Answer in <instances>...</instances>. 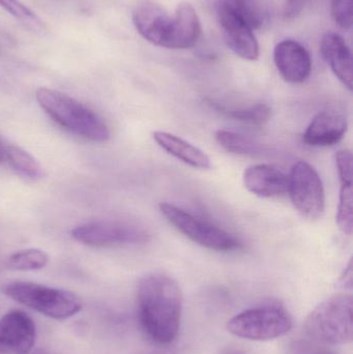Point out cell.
I'll use <instances>...</instances> for the list:
<instances>
[{
	"label": "cell",
	"mask_w": 353,
	"mask_h": 354,
	"mask_svg": "<svg viewBox=\"0 0 353 354\" xmlns=\"http://www.w3.org/2000/svg\"><path fill=\"white\" fill-rule=\"evenodd\" d=\"M321 52L335 76L348 91H352V55L345 39L335 32L325 33L321 39Z\"/></svg>",
	"instance_id": "cell-16"
},
{
	"label": "cell",
	"mask_w": 353,
	"mask_h": 354,
	"mask_svg": "<svg viewBox=\"0 0 353 354\" xmlns=\"http://www.w3.org/2000/svg\"><path fill=\"white\" fill-rule=\"evenodd\" d=\"M0 8L6 10L17 20L32 30H41L43 23L37 18V15L29 10L20 0H0Z\"/></svg>",
	"instance_id": "cell-24"
},
{
	"label": "cell",
	"mask_w": 353,
	"mask_h": 354,
	"mask_svg": "<svg viewBox=\"0 0 353 354\" xmlns=\"http://www.w3.org/2000/svg\"><path fill=\"white\" fill-rule=\"evenodd\" d=\"M137 316L144 334L159 346L171 344L182 322V289L171 277L147 274L137 288Z\"/></svg>",
	"instance_id": "cell-1"
},
{
	"label": "cell",
	"mask_w": 353,
	"mask_h": 354,
	"mask_svg": "<svg viewBox=\"0 0 353 354\" xmlns=\"http://www.w3.org/2000/svg\"><path fill=\"white\" fill-rule=\"evenodd\" d=\"M348 130L347 118L333 110L319 112L305 131L303 140L309 147H332L345 136Z\"/></svg>",
	"instance_id": "cell-12"
},
{
	"label": "cell",
	"mask_w": 353,
	"mask_h": 354,
	"mask_svg": "<svg viewBox=\"0 0 353 354\" xmlns=\"http://www.w3.org/2000/svg\"><path fill=\"white\" fill-rule=\"evenodd\" d=\"M307 0H288L285 15L287 18H294L302 12Z\"/></svg>",
	"instance_id": "cell-27"
},
{
	"label": "cell",
	"mask_w": 353,
	"mask_h": 354,
	"mask_svg": "<svg viewBox=\"0 0 353 354\" xmlns=\"http://www.w3.org/2000/svg\"><path fill=\"white\" fill-rule=\"evenodd\" d=\"M294 328L292 315L279 306L251 308L233 316L227 322V330L238 338L267 341L281 338Z\"/></svg>",
	"instance_id": "cell-5"
},
{
	"label": "cell",
	"mask_w": 353,
	"mask_h": 354,
	"mask_svg": "<svg viewBox=\"0 0 353 354\" xmlns=\"http://www.w3.org/2000/svg\"><path fill=\"white\" fill-rule=\"evenodd\" d=\"M319 354H332V353H327V351H321V353H319Z\"/></svg>",
	"instance_id": "cell-33"
},
{
	"label": "cell",
	"mask_w": 353,
	"mask_h": 354,
	"mask_svg": "<svg viewBox=\"0 0 353 354\" xmlns=\"http://www.w3.org/2000/svg\"><path fill=\"white\" fill-rule=\"evenodd\" d=\"M35 99L56 124L72 134L93 142H105L110 138L109 129L103 120L70 95L41 87Z\"/></svg>",
	"instance_id": "cell-2"
},
{
	"label": "cell",
	"mask_w": 353,
	"mask_h": 354,
	"mask_svg": "<svg viewBox=\"0 0 353 354\" xmlns=\"http://www.w3.org/2000/svg\"><path fill=\"white\" fill-rule=\"evenodd\" d=\"M218 2L252 30L263 26L267 18L265 8L259 0H219Z\"/></svg>",
	"instance_id": "cell-18"
},
{
	"label": "cell",
	"mask_w": 353,
	"mask_h": 354,
	"mask_svg": "<svg viewBox=\"0 0 353 354\" xmlns=\"http://www.w3.org/2000/svg\"><path fill=\"white\" fill-rule=\"evenodd\" d=\"M12 301L55 320H66L82 310V301L75 293L37 283L16 281L2 288Z\"/></svg>",
	"instance_id": "cell-3"
},
{
	"label": "cell",
	"mask_w": 353,
	"mask_h": 354,
	"mask_svg": "<svg viewBox=\"0 0 353 354\" xmlns=\"http://www.w3.org/2000/svg\"><path fill=\"white\" fill-rule=\"evenodd\" d=\"M321 351L314 348L307 343H296L292 348V354H319Z\"/></svg>",
	"instance_id": "cell-28"
},
{
	"label": "cell",
	"mask_w": 353,
	"mask_h": 354,
	"mask_svg": "<svg viewBox=\"0 0 353 354\" xmlns=\"http://www.w3.org/2000/svg\"><path fill=\"white\" fill-rule=\"evenodd\" d=\"M224 354H244L242 353H238V351H228V353Z\"/></svg>",
	"instance_id": "cell-32"
},
{
	"label": "cell",
	"mask_w": 353,
	"mask_h": 354,
	"mask_svg": "<svg viewBox=\"0 0 353 354\" xmlns=\"http://www.w3.org/2000/svg\"><path fill=\"white\" fill-rule=\"evenodd\" d=\"M352 307V295L347 293L325 299L307 317V334L325 344H350L353 337Z\"/></svg>",
	"instance_id": "cell-4"
},
{
	"label": "cell",
	"mask_w": 353,
	"mask_h": 354,
	"mask_svg": "<svg viewBox=\"0 0 353 354\" xmlns=\"http://www.w3.org/2000/svg\"><path fill=\"white\" fill-rule=\"evenodd\" d=\"M218 145L228 153L236 155L254 156L263 153V147L252 139L227 130H219L216 133Z\"/></svg>",
	"instance_id": "cell-20"
},
{
	"label": "cell",
	"mask_w": 353,
	"mask_h": 354,
	"mask_svg": "<svg viewBox=\"0 0 353 354\" xmlns=\"http://www.w3.org/2000/svg\"><path fill=\"white\" fill-rule=\"evenodd\" d=\"M332 17L340 28H352V0H332Z\"/></svg>",
	"instance_id": "cell-25"
},
{
	"label": "cell",
	"mask_w": 353,
	"mask_h": 354,
	"mask_svg": "<svg viewBox=\"0 0 353 354\" xmlns=\"http://www.w3.org/2000/svg\"><path fill=\"white\" fill-rule=\"evenodd\" d=\"M274 62L282 78L292 84L305 82L312 71L310 53L294 39H284L276 46Z\"/></svg>",
	"instance_id": "cell-10"
},
{
	"label": "cell",
	"mask_w": 353,
	"mask_h": 354,
	"mask_svg": "<svg viewBox=\"0 0 353 354\" xmlns=\"http://www.w3.org/2000/svg\"><path fill=\"white\" fill-rule=\"evenodd\" d=\"M200 35V20L196 10L188 2H182L172 16L165 48L189 49L196 45Z\"/></svg>",
	"instance_id": "cell-14"
},
{
	"label": "cell",
	"mask_w": 353,
	"mask_h": 354,
	"mask_svg": "<svg viewBox=\"0 0 353 354\" xmlns=\"http://www.w3.org/2000/svg\"><path fill=\"white\" fill-rule=\"evenodd\" d=\"M153 138L162 149L186 165L195 169H211V161L209 156L184 139L163 131L153 132Z\"/></svg>",
	"instance_id": "cell-17"
},
{
	"label": "cell",
	"mask_w": 353,
	"mask_h": 354,
	"mask_svg": "<svg viewBox=\"0 0 353 354\" xmlns=\"http://www.w3.org/2000/svg\"><path fill=\"white\" fill-rule=\"evenodd\" d=\"M352 185H341L337 208V225L346 235L352 234Z\"/></svg>",
	"instance_id": "cell-23"
},
{
	"label": "cell",
	"mask_w": 353,
	"mask_h": 354,
	"mask_svg": "<svg viewBox=\"0 0 353 354\" xmlns=\"http://www.w3.org/2000/svg\"><path fill=\"white\" fill-rule=\"evenodd\" d=\"M242 179L246 189L258 197H279L287 193L288 176L273 165L250 166L245 170Z\"/></svg>",
	"instance_id": "cell-15"
},
{
	"label": "cell",
	"mask_w": 353,
	"mask_h": 354,
	"mask_svg": "<svg viewBox=\"0 0 353 354\" xmlns=\"http://www.w3.org/2000/svg\"><path fill=\"white\" fill-rule=\"evenodd\" d=\"M145 354H175L173 351L168 348H160L157 349V351H151V353H147Z\"/></svg>",
	"instance_id": "cell-30"
},
{
	"label": "cell",
	"mask_w": 353,
	"mask_h": 354,
	"mask_svg": "<svg viewBox=\"0 0 353 354\" xmlns=\"http://www.w3.org/2000/svg\"><path fill=\"white\" fill-rule=\"evenodd\" d=\"M75 241L90 247L141 245L149 241L147 231L136 225L120 222H91L72 230Z\"/></svg>",
	"instance_id": "cell-8"
},
{
	"label": "cell",
	"mask_w": 353,
	"mask_h": 354,
	"mask_svg": "<svg viewBox=\"0 0 353 354\" xmlns=\"http://www.w3.org/2000/svg\"><path fill=\"white\" fill-rule=\"evenodd\" d=\"M288 194L296 209L307 220H318L325 209L323 180L314 167L306 161L294 164L288 176Z\"/></svg>",
	"instance_id": "cell-7"
},
{
	"label": "cell",
	"mask_w": 353,
	"mask_h": 354,
	"mask_svg": "<svg viewBox=\"0 0 353 354\" xmlns=\"http://www.w3.org/2000/svg\"><path fill=\"white\" fill-rule=\"evenodd\" d=\"M341 283L344 287H348L352 288V261L348 263L347 268H346L345 272L341 278Z\"/></svg>",
	"instance_id": "cell-29"
},
{
	"label": "cell",
	"mask_w": 353,
	"mask_h": 354,
	"mask_svg": "<svg viewBox=\"0 0 353 354\" xmlns=\"http://www.w3.org/2000/svg\"><path fill=\"white\" fill-rule=\"evenodd\" d=\"M37 339L35 322L15 310L0 318V354H29Z\"/></svg>",
	"instance_id": "cell-9"
},
{
	"label": "cell",
	"mask_w": 353,
	"mask_h": 354,
	"mask_svg": "<svg viewBox=\"0 0 353 354\" xmlns=\"http://www.w3.org/2000/svg\"><path fill=\"white\" fill-rule=\"evenodd\" d=\"M48 261L49 257L46 252L39 249H27L10 255L8 260V266L12 270L28 272L45 268Z\"/></svg>",
	"instance_id": "cell-22"
},
{
	"label": "cell",
	"mask_w": 353,
	"mask_h": 354,
	"mask_svg": "<svg viewBox=\"0 0 353 354\" xmlns=\"http://www.w3.org/2000/svg\"><path fill=\"white\" fill-rule=\"evenodd\" d=\"M172 16L159 4L143 2L135 10L133 23L139 35L149 43L165 48Z\"/></svg>",
	"instance_id": "cell-13"
},
{
	"label": "cell",
	"mask_w": 353,
	"mask_h": 354,
	"mask_svg": "<svg viewBox=\"0 0 353 354\" xmlns=\"http://www.w3.org/2000/svg\"><path fill=\"white\" fill-rule=\"evenodd\" d=\"M216 110L222 115L231 118L244 124H252V126H261L269 122L271 118V109L267 104H256L251 107L242 108V109H227L216 104H211Z\"/></svg>",
	"instance_id": "cell-21"
},
{
	"label": "cell",
	"mask_w": 353,
	"mask_h": 354,
	"mask_svg": "<svg viewBox=\"0 0 353 354\" xmlns=\"http://www.w3.org/2000/svg\"><path fill=\"white\" fill-rule=\"evenodd\" d=\"M6 161V147L0 143V163Z\"/></svg>",
	"instance_id": "cell-31"
},
{
	"label": "cell",
	"mask_w": 353,
	"mask_h": 354,
	"mask_svg": "<svg viewBox=\"0 0 353 354\" xmlns=\"http://www.w3.org/2000/svg\"><path fill=\"white\" fill-rule=\"evenodd\" d=\"M159 206L166 220L197 245L217 252L240 249V241L227 231L195 216L174 204L162 202Z\"/></svg>",
	"instance_id": "cell-6"
},
{
	"label": "cell",
	"mask_w": 353,
	"mask_h": 354,
	"mask_svg": "<svg viewBox=\"0 0 353 354\" xmlns=\"http://www.w3.org/2000/svg\"><path fill=\"white\" fill-rule=\"evenodd\" d=\"M6 161L8 162L10 167L24 178L30 180H37L44 176L43 168L39 162L20 147L14 145L6 147Z\"/></svg>",
	"instance_id": "cell-19"
},
{
	"label": "cell",
	"mask_w": 353,
	"mask_h": 354,
	"mask_svg": "<svg viewBox=\"0 0 353 354\" xmlns=\"http://www.w3.org/2000/svg\"><path fill=\"white\" fill-rule=\"evenodd\" d=\"M336 165L341 185H352V153L341 149L336 153Z\"/></svg>",
	"instance_id": "cell-26"
},
{
	"label": "cell",
	"mask_w": 353,
	"mask_h": 354,
	"mask_svg": "<svg viewBox=\"0 0 353 354\" xmlns=\"http://www.w3.org/2000/svg\"><path fill=\"white\" fill-rule=\"evenodd\" d=\"M216 12L228 47L240 58L256 60L259 57V45L252 29L230 14L219 2L216 6Z\"/></svg>",
	"instance_id": "cell-11"
}]
</instances>
